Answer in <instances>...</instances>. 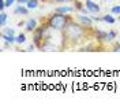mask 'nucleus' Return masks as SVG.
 <instances>
[{"instance_id":"1","label":"nucleus","mask_w":120,"mask_h":107,"mask_svg":"<svg viewBox=\"0 0 120 107\" xmlns=\"http://www.w3.org/2000/svg\"><path fill=\"white\" fill-rule=\"evenodd\" d=\"M90 29L87 26H83L82 23L74 22L72 19L66 25V28L61 30V37H63V48L66 47H74L83 41L87 36V30Z\"/></svg>"},{"instance_id":"2","label":"nucleus","mask_w":120,"mask_h":107,"mask_svg":"<svg viewBox=\"0 0 120 107\" xmlns=\"http://www.w3.org/2000/svg\"><path fill=\"white\" fill-rule=\"evenodd\" d=\"M71 19H72L71 16L66 15V14H61V12H56V11H55V14H51V15L46 18L45 25H46L48 28L53 29V30L61 32L64 28H66V25H67Z\"/></svg>"},{"instance_id":"3","label":"nucleus","mask_w":120,"mask_h":107,"mask_svg":"<svg viewBox=\"0 0 120 107\" xmlns=\"http://www.w3.org/2000/svg\"><path fill=\"white\" fill-rule=\"evenodd\" d=\"M86 7H87V10H89V12L90 14H98L100 12V6H98L97 3H94L93 0H86Z\"/></svg>"},{"instance_id":"4","label":"nucleus","mask_w":120,"mask_h":107,"mask_svg":"<svg viewBox=\"0 0 120 107\" xmlns=\"http://www.w3.org/2000/svg\"><path fill=\"white\" fill-rule=\"evenodd\" d=\"M76 18H78L79 23H82L83 26H87V28L91 29V26H93V19H91V16H87L85 14V15H78Z\"/></svg>"},{"instance_id":"5","label":"nucleus","mask_w":120,"mask_h":107,"mask_svg":"<svg viewBox=\"0 0 120 107\" xmlns=\"http://www.w3.org/2000/svg\"><path fill=\"white\" fill-rule=\"evenodd\" d=\"M29 8L26 7L25 4H18L16 7L14 8V14L15 15H27L29 14Z\"/></svg>"},{"instance_id":"6","label":"nucleus","mask_w":120,"mask_h":107,"mask_svg":"<svg viewBox=\"0 0 120 107\" xmlns=\"http://www.w3.org/2000/svg\"><path fill=\"white\" fill-rule=\"evenodd\" d=\"M26 26H25V29H26V32H34L36 29H37V21L36 19H29V21H26V23H25Z\"/></svg>"},{"instance_id":"7","label":"nucleus","mask_w":120,"mask_h":107,"mask_svg":"<svg viewBox=\"0 0 120 107\" xmlns=\"http://www.w3.org/2000/svg\"><path fill=\"white\" fill-rule=\"evenodd\" d=\"M74 7H70V6H61V7L56 8V12H61V14H68V12H74Z\"/></svg>"},{"instance_id":"8","label":"nucleus","mask_w":120,"mask_h":107,"mask_svg":"<svg viewBox=\"0 0 120 107\" xmlns=\"http://www.w3.org/2000/svg\"><path fill=\"white\" fill-rule=\"evenodd\" d=\"M1 37H3V40H4L6 43H8V44L15 43V36L14 34H6V33H1Z\"/></svg>"},{"instance_id":"9","label":"nucleus","mask_w":120,"mask_h":107,"mask_svg":"<svg viewBox=\"0 0 120 107\" xmlns=\"http://www.w3.org/2000/svg\"><path fill=\"white\" fill-rule=\"evenodd\" d=\"M96 38L100 40V41H101V40H106V41H108V33H106V32L97 30L96 32Z\"/></svg>"},{"instance_id":"10","label":"nucleus","mask_w":120,"mask_h":107,"mask_svg":"<svg viewBox=\"0 0 120 107\" xmlns=\"http://www.w3.org/2000/svg\"><path fill=\"white\" fill-rule=\"evenodd\" d=\"M26 7L29 8V10H34V8L38 7V0H29L27 3H26Z\"/></svg>"},{"instance_id":"11","label":"nucleus","mask_w":120,"mask_h":107,"mask_svg":"<svg viewBox=\"0 0 120 107\" xmlns=\"http://www.w3.org/2000/svg\"><path fill=\"white\" fill-rule=\"evenodd\" d=\"M26 41V36H25V33H19L16 37H15V43H18V44H23Z\"/></svg>"},{"instance_id":"12","label":"nucleus","mask_w":120,"mask_h":107,"mask_svg":"<svg viewBox=\"0 0 120 107\" xmlns=\"http://www.w3.org/2000/svg\"><path fill=\"white\" fill-rule=\"evenodd\" d=\"M102 21H104V22L111 23V25H113V23L116 22V19H115V18H113L112 15H109V14H106V15H104V16H102Z\"/></svg>"},{"instance_id":"13","label":"nucleus","mask_w":120,"mask_h":107,"mask_svg":"<svg viewBox=\"0 0 120 107\" xmlns=\"http://www.w3.org/2000/svg\"><path fill=\"white\" fill-rule=\"evenodd\" d=\"M6 22H7V14L4 11L0 12V25L1 26H6Z\"/></svg>"},{"instance_id":"14","label":"nucleus","mask_w":120,"mask_h":107,"mask_svg":"<svg viewBox=\"0 0 120 107\" xmlns=\"http://www.w3.org/2000/svg\"><path fill=\"white\" fill-rule=\"evenodd\" d=\"M116 36H117V33H116L115 30L108 32V41H113V40L116 38Z\"/></svg>"},{"instance_id":"15","label":"nucleus","mask_w":120,"mask_h":107,"mask_svg":"<svg viewBox=\"0 0 120 107\" xmlns=\"http://www.w3.org/2000/svg\"><path fill=\"white\" fill-rule=\"evenodd\" d=\"M3 33H6V34H15V30L12 28H3Z\"/></svg>"},{"instance_id":"16","label":"nucleus","mask_w":120,"mask_h":107,"mask_svg":"<svg viewBox=\"0 0 120 107\" xmlns=\"http://www.w3.org/2000/svg\"><path fill=\"white\" fill-rule=\"evenodd\" d=\"M111 11H112V14H120V6H113Z\"/></svg>"},{"instance_id":"17","label":"nucleus","mask_w":120,"mask_h":107,"mask_svg":"<svg viewBox=\"0 0 120 107\" xmlns=\"http://www.w3.org/2000/svg\"><path fill=\"white\" fill-rule=\"evenodd\" d=\"M4 7H7L6 6V0H0V11H3Z\"/></svg>"},{"instance_id":"18","label":"nucleus","mask_w":120,"mask_h":107,"mask_svg":"<svg viewBox=\"0 0 120 107\" xmlns=\"http://www.w3.org/2000/svg\"><path fill=\"white\" fill-rule=\"evenodd\" d=\"M75 4H76V8H78V10H82V8H83L82 3H79V1H76V3H75Z\"/></svg>"},{"instance_id":"19","label":"nucleus","mask_w":120,"mask_h":107,"mask_svg":"<svg viewBox=\"0 0 120 107\" xmlns=\"http://www.w3.org/2000/svg\"><path fill=\"white\" fill-rule=\"evenodd\" d=\"M27 1H29V0H16V3H18V4H26Z\"/></svg>"},{"instance_id":"20","label":"nucleus","mask_w":120,"mask_h":107,"mask_svg":"<svg viewBox=\"0 0 120 107\" xmlns=\"http://www.w3.org/2000/svg\"><path fill=\"white\" fill-rule=\"evenodd\" d=\"M34 49V45H29L27 47V51H33Z\"/></svg>"},{"instance_id":"21","label":"nucleus","mask_w":120,"mask_h":107,"mask_svg":"<svg viewBox=\"0 0 120 107\" xmlns=\"http://www.w3.org/2000/svg\"><path fill=\"white\" fill-rule=\"evenodd\" d=\"M53 1H57V3H64V1H70V0H53Z\"/></svg>"},{"instance_id":"22","label":"nucleus","mask_w":120,"mask_h":107,"mask_svg":"<svg viewBox=\"0 0 120 107\" xmlns=\"http://www.w3.org/2000/svg\"><path fill=\"white\" fill-rule=\"evenodd\" d=\"M119 43H120V36H119Z\"/></svg>"},{"instance_id":"23","label":"nucleus","mask_w":120,"mask_h":107,"mask_svg":"<svg viewBox=\"0 0 120 107\" xmlns=\"http://www.w3.org/2000/svg\"><path fill=\"white\" fill-rule=\"evenodd\" d=\"M119 22H120V18H119Z\"/></svg>"},{"instance_id":"24","label":"nucleus","mask_w":120,"mask_h":107,"mask_svg":"<svg viewBox=\"0 0 120 107\" xmlns=\"http://www.w3.org/2000/svg\"><path fill=\"white\" fill-rule=\"evenodd\" d=\"M105 1H108V0H105Z\"/></svg>"}]
</instances>
